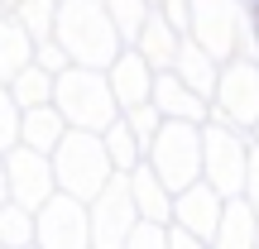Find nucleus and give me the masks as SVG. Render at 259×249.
Instances as JSON below:
<instances>
[{
  "instance_id": "1",
  "label": "nucleus",
  "mask_w": 259,
  "mask_h": 249,
  "mask_svg": "<svg viewBox=\"0 0 259 249\" xmlns=\"http://www.w3.org/2000/svg\"><path fill=\"white\" fill-rule=\"evenodd\" d=\"M250 5H254V38H259V0H250Z\"/></svg>"
}]
</instances>
